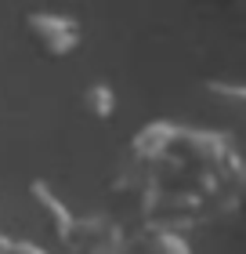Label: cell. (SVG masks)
Instances as JSON below:
<instances>
[{
	"label": "cell",
	"instance_id": "cell-1",
	"mask_svg": "<svg viewBox=\"0 0 246 254\" xmlns=\"http://www.w3.org/2000/svg\"><path fill=\"white\" fill-rule=\"evenodd\" d=\"M26 33L48 59H65L80 48L84 40V26L76 15L65 11H29L26 15Z\"/></svg>",
	"mask_w": 246,
	"mask_h": 254
},
{
	"label": "cell",
	"instance_id": "cell-2",
	"mask_svg": "<svg viewBox=\"0 0 246 254\" xmlns=\"http://www.w3.org/2000/svg\"><path fill=\"white\" fill-rule=\"evenodd\" d=\"M29 192H33V200L40 203V211L51 218V225H54L62 236H69V229H73V222H76V218L69 214V207H65L62 200H58V196H54L48 186H44V182H33V186H29Z\"/></svg>",
	"mask_w": 246,
	"mask_h": 254
},
{
	"label": "cell",
	"instance_id": "cell-3",
	"mask_svg": "<svg viewBox=\"0 0 246 254\" xmlns=\"http://www.w3.org/2000/svg\"><path fill=\"white\" fill-rule=\"evenodd\" d=\"M80 106H84L87 117L95 120H109L116 113V91L112 84H105V80H95V84L84 87V95H80Z\"/></svg>",
	"mask_w": 246,
	"mask_h": 254
},
{
	"label": "cell",
	"instance_id": "cell-4",
	"mask_svg": "<svg viewBox=\"0 0 246 254\" xmlns=\"http://www.w3.org/2000/svg\"><path fill=\"white\" fill-rule=\"evenodd\" d=\"M206 95L221 98L228 109H239L246 102V87L239 84V80H206Z\"/></svg>",
	"mask_w": 246,
	"mask_h": 254
},
{
	"label": "cell",
	"instance_id": "cell-5",
	"mask_svg": "<svg viewBox=\"0 0 246 254\" xmlns=\"http://www.w3.org/2000/svg\"><path fill=\"white\" fill-rule=\"evenodd\" d=\"M148 251H152V254H192V247L185 244L178 233H167V229L148 240Z\"/></svg>",
	"mask_w": 246,
	"mask_h": 254
}]
</instances>
